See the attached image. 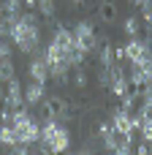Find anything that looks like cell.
<instances>
[{"label": "cell", "instance_id": "17", "mask_svg": "<svg viewBox=\"0 0 152 155\" xmlns=\"http://www.w3.org/2000/svg\"><path fill=\"white\" fill-rule=\"evenodd\" d=\"M11 49H14V46H11V41H5V38H3V41H0V60H3V57H8V54H11Z\"/></svg>", "mask_w": 152, "mask_h": 155}, {"label": "cell", "instance_id": "18", "mask_svg": "<svg viewBox=\"0 0 152 155\" xmlns=\"http://www.w3.org/2000/svg\"><path fill=\"white\" fill-rule=\"evenodd\" d=\"M5 35H8V27H5V25H3V19H0V41H3Z\"/></svg>", "mask_w": 152, "mask_h": 155}, {"label": "cell", "instance_id": "5", "mask_svg": "<svg viewBox=\"0 0 152 155\" xmlns=\"http://www.w3.org/2000/svg\"><path fill=\"white\" fill-rule=\"evenodd\" d=\"M117 57H125L131 65L152 63V41H144L139 35H133V38H128V44L122 49H117Z\"/></svg>", "mask_w": 152, "mask_h": 155}, {"label": "cell", "instance_id": "8", "mask_svg": "<svg viewBox=\"0 0 152 155\" xmlns=\"http://www.w3.org/2000/svg\"><path fill=\"white\" fill-rule=\"evenodd\" d=\"M44 101H46V84L30 79V82L24 84V104L35 109V106H44Z\"/></svg>", "mask_w": 152, "mask_h": 155}, {"label": "cell", "instance_id": "22", "mask_svg": "<svg viewBox=\"0 0 152 155\" xmlns=\"http://www.w3.org/2000/svg\"><path fill=\"white\" fill-rule=\"evenodd\" d=\"M150 153H152V147H150Z\"/></svg>", "mask_w": 152, "mask_h": 155}, {"label": "cell", "instance_id": "10", "mask_svg": "<svg viewBox=\"0 0 152 155\" xmlns=\"http://www.w3.org/2000/svg\"><path fill=\"white\" fill-rule=\"evenodd\" d=\"M27 76H30V79H35V82H44V84H46V79H49L52 74H49V63H46L44 52H41V54H35V57L27 63Z\"/></svg>", "mask_w": 152, "mask_h": 155}, {"label": "cell", "instance_id": "6", "mask_svg": "<svg viewBox=\"0 0 152 155\" xmlns=\"http://www.w3.org/2000/svg\"><path fill=\"white\" fill-rule=\"evenodd\" d=\"M112 125H114V131L117 134H122V136H128V139H133V134H136V117H133V112L131 109H114L112 112Z\"/></svg>", "mask_w": 152, "mask_h": 155}, {"label": "cell", "instance_id": "11", "mask_svg": "<svg viewBox=\"0 0 152 155\" xmlns=\"http://www.w3.org/2000/svg\"><path fill=\"white\" fill-rule=\"evenodd\" d=\"M98 65H114L117 63V52L109 46V44H103V46H98Z\"/></svg>", "mask_w": 152, "mask_h": 155}, {"label": "cell", "instance_id": "7", "mask_svg": "<svg viewBox=\"0 0 152 155\" xmlns=\"http://www.w3.org/2000/svg\"><path fill=\"white\" fill-rule=\"evenodd\" d=\"M5 109H22L24 106V87L22 82L14 76L11 82H5V98H3Z\"/></svg>", "mask_w": 152, "mask_h": 155}, {"label": "cell", "instance_id": "19", "mask_svg": "<svg viewBox=\"0 0 152 155\" xmlns=\"http://www.w3.org/2000/svg\"><path fill=\"white\" fill-rule=\"evenodd\" d=\"M136 153H141V155H144V153H150V147H147V142H144V144H139V147H136Z\"/></svg>", "mask_w": 152, "mask_h": 155}, {"label": "cell", "instance_id": "2", "mask_svg": "<svg viewBox=\"0 0 152 155\" xmlns=\"http://www.w3.org/2000/svg\"><path fill=\"white\" fill-rule=\"evenodd\" d=\"M41 144H44L49 153H65V150L71 147V131L65 128L63 120H57V117L49 114V117L41 123Z\"/></svg>", "mask_w": 152, "mask_h": 155}, {"label": "cell", "instance_id": "14", "mask_svg": "<svg viewBox=\"0 0 152 155\" xmlns=\"http://www.w3.org/2000/svg\"><path fill=\"white\" fill-rule=\"evenodd\" d=\"M14 76H16V68H14V60L8 54V57L0 60V82H11Z\"/></svg>", "mask_w": 152, "mask_h": 155}, {"label": "cell", "instance_id": "21", "mask_svg": "<svg viewBox=\"0 0 152 155\" xmlns=\"http://www.w3.org/2000/svg\"><path fill=\"white\" fill-rule=\"evenodd\" d=\"M71 3H73V5H84L87 0H71Z\"/></svg>", "mask_w": 152, "mask_h": 155}, {"label": "cell", "instance_id": "16", "mask_svg": "<svg viewBox=\"0 0 152 155\" xmlns=\"http://www.w3.org/2000/svg\"><path fill=\"white\" fill-rule=\"evenodd\" d=\"M71 82H73V87H79V90H82V87H87V74L79 68V71L73 74V79H71Z\"/></svg>", "mask_w": 152, "mask_h": 155}, {"label": "cell", "instance_id": "12", "mask_svg": "<svg viewBox=\"0 0 152 155\" xmlns=\"http://www.w3.org/2000/svg\"><path fill=\"white\" fill-rule=\"evenodd\" d=\"M19 139H16V131H14V125L11 123H3L0 125V144L3 147H14Z\"/></svg>", "mask_w": 152, "mask_h": 155}, {"label": "cell", "instance_id": "13", "mask_svg": "<svg viewBox=\"0 0 152 155\" xmlns=\"http://www.w3.org/2000/svg\"><path fill=\"white\" fill-rule=\"evenodd\" d=\"M139 30H141V19H139V16H125V19H122V33H125L128 38L139 35Z\"/></svg>", "mask_w": 152, "mask_h": 155}, {"label": "cell", "instance_id": "15", "mask_svg": "<svg viewBox=\"0 0 152 155\" xmlns=\"http://www.w3.org/2000/svg\"><path fill=\"white\" fill-rule=\"evenodd\" d=\"M114 14H117V5H114L112 0H106V3L98 8V16H101L103 22H112V19H114Z\"/></svg>", "mask_w": 152, "mask_h": 155}, {"label": "cell", "instance_id": "4", "mask_svg": "<svg viewBox=\"0 0 152 155\" xmlns=\"http://www.w3.org/2000/svg\"><path fill=\"white\" fill-rule=\"evenodd\" d=\"M71 30H73V41H76V49H79V52H84V54H95V52H98L101 38H98L95 25H92L90 19H79Z\"/></svg>", "mask_w": 152, "mask_h": 155}, {"label": "cell", "instance_id": "9", "mask_svg": "<svg viewBox=\"0 0 152 155\" xmlns=\"http://www.w3.org/2000/svg\"><path fill=\"white\" fill-rule=\"evenodd\" d=\"M128 76H131V84H133L136 90H141V87L152 84V63H141V65H131Z\"/></svg>", "mask_w": 152, "mask_h": 155}, {"label": "cell", "instance_id": "1", "mask_svg": "<svg viewBox=\"0 0 152 155\" xmlns=\"http://www.w3.org/2000/svg\"><path fill=\"white\" fill-rule=\"evenodd\" d=\"M41 19H38V14L30 8V11H22L19 14V19L11 25V30H8V38H11V44L22 52V54H33V52H38V46H41Z\"/></svg>", "mask_w": 152, "mask_h": 155}, {"label": "cell", "instance_id": "20", "mask_svg": "<svg viewBox=\"0 0 152 155\" xmlns=\"http://www.w3.org/2000/svg\"><path fill=\"white\" fill-rule=\"evenodd\" d=\"M128 3H131V5H136V8H141V5H144L147 0H128Z\"/></svg>", "mask_w": 152, "mask_h": 155}, {"label": "cell", "instance_id": "3", "mask_svg": "<svg viewBox=\"0 0 152 155\" xmlns=\"http://www.w3.org/2000/svg\"><path fill=\"white\" fill-rule=\"evenodd\" d=\"M11 125H14L16 139H19L22 144H35V142H41V123H38L30 112H24V109H11Z\"/></svg>", "mask_w": 152, "mask_h": 155}]
</instances>
